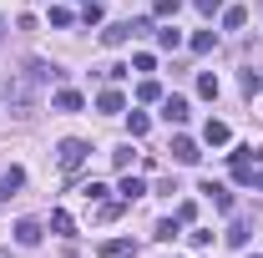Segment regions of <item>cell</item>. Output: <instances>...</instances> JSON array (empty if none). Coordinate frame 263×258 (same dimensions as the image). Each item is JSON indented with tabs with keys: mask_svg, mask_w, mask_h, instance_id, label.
I'll list each match as a JSON object with an SVG mask.
<instances>
[{
	"mask_svg": "<svg viewBox=\"0 0 263 258\" xmlns=\"http://www.w3.org/2000/svg\"><path fill=\"white\" fill-rule=\"evenodd\" d=\"M86 157H91V142H81V137H66L61 147H56V162H61L66 172H76Z\"/></svg>",
	"mask_w": 263,
	"mask_h": 258,
	"instance_id": "obj_1",
	"label": "cell"
},
{
	"mask_svg": "<svg viewBox=\"0 0 263 258\" xmlns=\"http://www.w3.org/2000/svg\"><path fill=\"white\" fill-rule=\"evenodd\" d=\"M142 31H152V21H111V26L101 31V41H106V46H127L132 35H142Z\"/></svg>",
	"mask_w": 263,
	"mask_h": 258,
	"instance_id": "obj_2",
	"label": "cell"
},
{
	"mask_svg": "<svg viewBox=\"0 0 263 258\" xmlns=\"http://www.w3.org/2000/svg\"><path fill=\"white\" fill-rule=\"evenodd\" d=\"M193 112H187V97H162V122L167 127H182Z\"/></svg>",
	"mask_w": 263,
	"mask_h": 258,
	"instance_id": "obj_3",
	"label": "cell"
},
{
	"mask_svg": "<svg viewBox=\"0 0 263 258\" xmlns=\"http://www.w3.org/2000/svg\"><path fill=\"white\" fill-rule=\"evenodd\" d=\"M197 193L208 197V202H213V208H218V213H233V193H228V188H223V182H213V177H208V182H202V188H197Z\"/></svg>",
	"mask_w": 263,
	"mask_h": 258,
	"instance_id": "obj_4",
	"label": "cell"
},
{
	"mask_svg": "<svg viewBox=\"0 0 263 258\" xmlns=\"http://www.w3.org/2000/svg\"><path fill=\"white\" fill-rule=\"evenodd\" d=\"M197 157H202V152H197V142H193V137H172V162H182V167H193Z\"/></svg>",
	"mask_w": 263,
	"mask_h": 258,
	"instance_id": "obj_5",
	"label": "cell"
},
{
	"mask_svg": "<svg viewBox=\"0 0 263 258\" xmlns=\"http://www.w3.org/2000/svg\"><path fill=\"white\" fill-rule=\"evenodd\" d=\"M26 188V172L21 167H10V172H0V202H10V197Z\"/></svg>",
	"mask_w": 263,
	"mask_h": 258,
	"instance_id": "obj_6",
	"label": "cell"
},
{
	"mask_svg": "<svg viewBox=\"0 0 263 258\" xmlns=\"http://www.w3.org/2000/svg\"><path fill=\"white\" fill-rule=\"evenodd\" d=\"M15 243H21V248H35V243H41V223H35V218H21V223H15Z\"/></svg>",
	"mask_w": 263,
	"mask_h": 258,
	"instance_id": "obj_7",
	"label": "cell"
},
{
	"mask_svg": "<svg viewBox=\"0 0 263 258\" xmlns=\"http://www.w3.org/2000/svg\"><path fill=\"white\" fill-rule=\"evenodd\" d=\"M101 258H137V243L132 238H111V243H101Z\"/></svg>",
	"mask_w": 263,
	"mask_h": 258,
	"instance_id": "obj_8",
	"label": "cell"
},
{
	"mask_svg": "<svg viewBox=\"0 0 263 258\" xmlns=\"http://www.w3.org/2000/svg\"><path fill=\"white\" fill-rule=\"evenodd\" d=\"M223 238H228V248H248V238H253V228L243 223V218H233V228L223 233Z\"/></svg>",
	"mask_w": 263,
	"mask_h": 258,
	"instance_id": "obj_9",
	"label": "cell"
},
{
	"mask_svg": "<svg viewBox=\"0 0 263 258\" xmlns=\"http://www.w3.org/2000/svg\"><path fill=\"white\" fill-rule=\"evenodd\" d=\"M122 106H127V97H122L117 86H111V91H101V97H97V112H106V117H117Z\"/></svg>",
	"mask_w": 263,
	"mask_h": 258,
	"instance_id": "obj_10",
	"label": "cell"
},
{
	"mask_svg": "<svg viewBox=\"0 0 263 258\" xmlns=\"http://www.w3.org/2000/svg\"><path fill=\"white\" fill-rule=\"evenodd\" d=\"M51 106H56V112H81L86 101H81V91H71V86H66V91H56V97H51Z\"/></svg>",
	"mask_w": 263,
	"mask_h": 258,
	"instance_id": "obj_11",
	"label": "cell"
},
{
	"mask_svg": "<svg viewBox=\"0 0 263 258\" xmlns=\"http://www.w3.org/2000/svg\"><path fill=\"white\" fill-rule=\"evenodd\" d=\"M117 193H122V202H137V197H147V182H142V177H132V172H127Z\"/></svg>",
	"mask_w": 263,
	"mask_h": 258,
	"instance_id": "obj_12",
	"label": "cell"
},
{
	"mask_svg": "<svg viewBox=\"0 0 263 258\" xmlns=\"http://www.w3.org/2000/svg\"><path fill=\"white\" fill-rule=\"evenodd\" d=\"M202 137H208V147H223V142H228V122L208 117V127H202Z\"/></svg>",
	"mask_w": 263,
	"mask_h": 258,
	"instance_id": "obj_13",
	"label": "cell"
},
{
	"mask_svg": "<svg viewBox=\"0 0 263 258\" xmlns=\"http://www.w3.org/2000/svg\"><path fill=\"white\" fill-rule=\"evenodd\" d=\"M51 228H56L61 238H76V223H71V213H61V208L51 213Z\"/></svg>",
	"mask_w": 263,
	"mask_h": 258,
	"instance_id": "obj_14",
	"label": "cell"
},
{
	"mask_svg": "<svg viewBox=\"0 0 263 258\" xmlns=\"http://www.w3.org/2000/svg\"><path fill=\"white\" fill-rule=\"evenodd\" d=\"M213 46H218V31H197L193 35V51H197V56H208Z\"/></svg>",
	"mask_w": 263,
	"mask_h": 258,
	"instance_id": "obj_15",
	"label": "cell"
},
{
	"mask_svg": "<svg viewBox=\"0 0 263 258\" xmlns=\"http://www.w3.org/2000/svg\"><path fill=\"white\" fill-rule=\"evenodd\" d=\"M157 46H162V51H177V46H182V31H177V26L157 31Z\"/></svg>",
	"mask_w": 263,
	"mask_h": 258,
	"instance_id": "obj_16",
	"label": "cell"
},
{
	"mask_svg": "<svg viewBox=\"0 0 263 258\" xmlns=\"http://www.w3.org/2000/svg\"><path fill=\"white\" fill-rule=\"evenodd\" d=\"M197 97H218V76H213V71H202V76H197Z\"/></svg>",
	"mask_w": 263,
	"mask_h": 258,
	"instance_id": "obj_17",
	"label": "cell"
},
{
	"mask_svg": "<svg viewBox=\"0 0 263 258\" xmlns=\"http://www.w3.org/2000/svg\"><path fill=\"white\" fill-rule=\"evenodd\" d=\"M177 5H182V0H152V15H157V21H172Z\"/></svg>",
	"mask_w": 263,
	"mask_h": 258,
	"instance_id": "obj_18",
	"label": "cell"
},
{
	"mask_svg": "<svg viewBox=\"0 0 263 258\" xmlns=\"http://www.w3.org/2000/svg\"><path fill=\"white\" fill-rule=\"evenodd\" d=\"M243 21H248V10H243V5H228V10H223V26H228V31H238Z\"/></svg>",
	"mask_w": 263,
	"mask_h": 258,
	"instance_id": "obj_19",
	"label": "cell"
},
{
	"mask_svg": "<svg viewBox=\"0 0 263 258\" xmlns=\"http://www.w3.org/2000/svg\"><path fill=\"white\" fill-rule=\"evenodd\" d=\"M137 101H162V86H157V81H152V76H147V81H142V86H137Z\"/></svg>",
	"mask_w": 263,
	"mask_h": 258,
	"instance_id": "obj_20",
	"label": "cell"
},
{
	"mask_svg": "<svg viewBox=\"0 0 263 258\" xmlns=\"http://www.w3.org/2000/svg\"><path fill=\"white\" fill-rule=\"evenodd\" d=\"M147 127H152L147 112H132V117H127V132H132V137H147Z\"/></svg>",
	"mask_w": 263,
	"mask_h": 258,
	"instance_id": "obj_21",
	"label": "cell"
},
{
	"mask_svg": "<svg viewBox=\"0 0 263 258\" xmlns=\"http://www.w3.org/2000/svg\"><path fill=\"white\" fill-rule=\"evenodd\" d=\"M177 218H162V223H157V233H152V238H162V243H172V238H177Z\"/></svg>",
	"mask_w": 263,
	"mask_h": 258,
	"instance_id": "obj_22",
	"label": "cell"
},
{
	"mask_svg": "<svg viewBox=\"0 0 263 258\" xmlns=\"http://www.w3.org/2000/svg\"><path fill=\"white\" fill-rule=\"evenodd\" d=\"M81 21L97 26V21H101V0H86V5H81Z\"/></svg>",
	"mask_w": 263,
	"mask_h": 258,
	"instance_id": "obj_23",
	"label": "cell"
},
{
	"mask_svg": "<svg viewBox=\"0 0 263 258\" xmlns=\"http://www.w3.org/2000/svg\"><path fill=\"white\" fill-rule=\"evenodd\" d=\"M258 86H263V76H258V71H243V97H253Z\"/></svg>",
	"mask_w": 263,
	"mask_h": 258,
	"instance_id": "obj_24",
	"label": "cell"
},
{
	"mask_svg": "<svg viewBox=\"0 0 263 258\" xmlns=\"http://www.w3.org/2000/svg\"><path fill=\"white\" fill-rule=\"evenodd\" d=\"M117 213H122V202H106V197H101V208H97V218H101V223H111Z\"/></svg>",
	"mask_w": 263,
	"mask_h": 258,
	"instance_id": "obj_25",
	"label": "cell"
},
{
	"mask_svg": "<svg viewBox=\"0 0 263 258\" xmlns=\"http://www.w3.org/2000/svg\"><path fill=\"white\" fill-rule=\"evenodd\" d=\"M71 21H76V15H71L66 5H51V26H71Z\"/></svg>",
	"mask_w": 263,
	"mask_h": 258,
	"instance_id": "obj_26",
	"label": "cell"
},
{
	"mask_svg": "<svg viewBox=\"0 0 263 258\" xmlns=\"http://www.w3.org/2000/svg\"><path fill=\"white\" fill-rule=\"evenodd\" d=\"M111 167H122V172H127V167H132V147H117V152H111Z\"/></svg>",
	"mask_w": 263,
	"mask_h": 258,
	"instance_id": "obj_27",
	"label": "cell"
},
{
	"mask_svg": "<svg viewBox=\"0 0 263 258\" xmlns=\"http://www.w3.org/2000/svg\"><path fill=\"white\" fill-rule=\"evenodd\" d=\"M197 5V15H218V10H223V0H193Z\"/></svg>",
	"mask_w": 263,
	"mask_h": 258,
	"instance_id": "obj_28",
	"label": "cell"
},
{
	"mask_svg": "<svg viewBox=\"0 0 263 258\" xmlns=\"http://www.w3.org/2000/svg\"><path fill=\"white\" fill-rule=\"evenodd\" d=\"M197 218V202H177V223H193Z\"/></svg>",
	"mask_w": 263,
	"mask_h": 258,
	"instance_id": "obj_29",
	"label": "cell"
},
{
	"mask_svg": "<svg viewBox=\"0 0 263 258\" xmlns=\"http://www.w3.org/2000/svg\"><path fill=\"white\" fill-rule=\"evenodd\" d=\"M187 238H193V248H208V243H213V233H208V228H193Z\"/></svg>",
	"mask_w": 263,
	"mask_h": 258,
	"instance_id": "obj_30",
	"label": "cell"
},
{
	"mask_svg": "<svg viewBox=\"0 0 263 258\" xmlns=\"http://www.w3.org/2000/svg\"><path fill=\"white\" fill-rule=\"evenodd\" d=\"M81 193H86V202H101V197H106V188H101V182H86Z\"/></svg>",
	"mask_w": 263,
	"mask_h": 258,
	"instance_id": "obj_31",
	"label": "cell"
},
{
	"mask_svg": "<svg viewBox=\"0 0 263 258\" xmlns=\"http://www.w3.org/2000/svg\"><path fill=\"white\" fill-rule=\"evenodd\" d=\"M248 182H253V188H258V193H263V172H253V177H248Z\"/></svg>",
	"mask_w": 263,
	"mask_h": 258,
	"instance_id": "obj_32",
	"label": "cell"
},
{
	"mask_svg": "<svg viewBox=\"0 0 263 258\" xmlns=\"http://www.w3.org/2000/svg\"><path fill=\"white\" fill-rule=\"evenodd\" d=\"M253 258H263V253H253Z\"/></svg>",
	"mask_w": 263,
	"mask_h": 258,
	"instance_id": "obj_33",
	"label": "cell"
}]
</instances>
